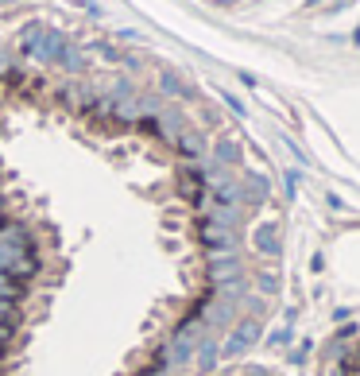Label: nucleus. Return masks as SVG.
I'll list each match as a JSON object with an SVG mask.
<instances>
[{
    "label": "nucleus",
    "instance_id": "1",
    "mask_svg": "<svg viewBox=\"0 0 360 376\" xmlns=\"http://www.w3.org/2000/svg\"><path fill=\"white\" fill-rule=\"evenodd\" d=\"M357 376H360V373H357Z\"/></svg>",
    "mask_w": 360,
    "mask_h": 376
}]
</instances>
